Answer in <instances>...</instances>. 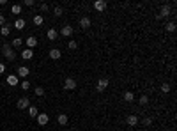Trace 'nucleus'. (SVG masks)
Segmentation results:
<instances>
[{
    "instance_id": "obj_1",
    "label": "nucleus",
    "mask_w": 177,
    "mask_h": 131,
    "mask_svg": "<svg viewBox=\"0 0 177 131\" xmlns=\"http://www.w3.org/2000/svg\"><path fill=\"white\" fill-rule=\"evenodd\" d=\"M2 53H4V57H5L7 62H13V60L16 58V52L11 48V44H9V43H4V44H2Z\"/></svg>"
},
{
    "instance_id": "obj_2",
    "label": "nucleus",
    "mask_w": 177,
    "mask_h": 131,
    "mask_svg": "<svg viewBox=\"0 0 177 131\" xmlns=\"http://www.w3.org/2000/svg\"><path fill=\"white\" fill-rule=\"evenodd\" d=\"M110 85V80L108 78H99L96 82V90L98 92H103V90H106V87Z\"/></svg>"
},
{
    "instance_id": "obj_3",
    "label": "nucleus",
    "mask_w": 177,
    "mask_h": 131,
    "mask_svg": "<svg viewBox=\"0 0 177 131\" xmlns=\"http://www.w3.org/2000/svg\"><path fill=\"white\" fill-rule=\"evenodd\" d=\"M23 43L27 44V48H28V50H32V48H36V46L39 44V41H37V37H36V36H28V37H27V41H23Z\"/></svg>"
},
{
    "instance_id": "obj_4",
    "label": "nucleus",
    "mask_w": 177,
    "mask_h": 131,
    "mask_svg": "<svg viewBox=\"0 0 177 131\" xmlns=\"http://www.w3.org/2000/svg\"><path fill=\"white\" fill-rule=\"evenodd\" d=\"M28 73H30V69L27 67V66H20L18 67V78H23V80H27V76H28Z\"/></svg>"
},
{
    "instance_id": "obj_5",
    "label": "nucleus",
    "mask_w": 177,
    "mask_h": 131,
    "mask_svg": "<svg viewBox=\"0 0 177 131\" xmlns=\"http://www.w3.org/2000/svg\"><path fill=\"white\" fill-rule=\"evenodd\" d=\"M16 106H18L20 110L28 108V106H30V99H28V97H20V99H18V103H16Z\"/></svg>"
},
{
    "instance_id": "obj_6",
    "label": "nucleus",
    "mask_w": 177,
    "mask_h": 131,
    "mask_svg": "<svg viewBox=\"0 0 177 131\" xmlns=\"http://www.w3.org/2000/svg\"><path fill=\"white\" fill-rule=\"evenodd\" d=\"M36 120H37L39 126H46V124L50 122V117H48V114H39V115L36 117Z\"/></svg>"
},
{
    "instance_id": "obj_7",
    "label": "nucleus",
    "mask_w": 177,
    "mask_h": 131,
    "mask_svg": "<svg viewBox=\"0 0 177 131\" xmlns=\"http://www.w3.org/2000/svg\"><path fill=\"white\" fill-rule=\"evenodd\" d=\"M168 16H172V7L170 5H163L160 14H158V18H168Z\"/></svg>"
},
{
    "instance_id": "obj_8",
    "label": "nucleus",
    "mask_w": 177,
    "mask_h": 131,
    "mask_svg": "<svg viewBox=\"0 0 177 131\" xmlns=\"http://www.w3.org/2000/svg\"><path fill=\"white\" fill-rule=\"evenodd\" d=\"M64 89L66 90H75L76 89V82L73 78H66V82H64Z\"/></svg>"
},
{
    "instance_id": "obj_9",
    "label": "nucleus",
    "mask_w": 177,
    "mask_h": 131,
    "mask_svg": "<svg viewBox=\"0 0 177 131\" xmlns=\"http://www.w3.org/2000/svg\"><path fill=\"white\" fill-rule=\"evenodd\" d=\"M22 58H23V60H32V58H34V52H32V50H28V48H23Z\"/></svg>"
},
{
    "instance_id": "obj_10",
    "label": "nucleus",
    "mask_w": 177,
    "mask_h": 131,
    "mask_svg": "<svg viewBox=\"0 0 177 131\" xmlns=\"http://www.w3.org/2000/svg\"><path fill=\"white\" fill-rule=\"evenodd\" d=\"M60 57H62V53H60L59 48H51V50H50V58H51V60H59Z\"/></svg>"
},
{
    "instance_id": "obj_11",
    "label": "nucleus",
    "mask_w": 177,
    "mask_h": 131,
    "mask_svg": "<svg viewBox=\"0 0 177 131\" xmlns=\"http://www.w3.org/2000/svg\"><path fill=\"white\" fill-rule=\"evenodd\" d=\"M126 124L129 126V128H135L138 124V117L137 115H128V119H126Z\"/></svg>"
},
{
    "instance_id": "obj_12",
    "label": "nucleus",
    "mask_w": 177,
    "mask_h": 131,
    "mask_svg": "<svg viewBox=\"0 0 177 131\" xmlns=\"http://www.w3.org/2000/svg\"><path fill=\"white\" fill-rule=\"evenodd\" d=\"M71 34H73V27H71V25H64V27L60 28V36H64V37H69Z\"/></svg>"
},
{
    "instance_id": "obj_13",
    "label": "nucleus",
    "mask_w": 177,
    "mask_h": 131,
    "mask_svg": "<svg viewBox=\"0 0 177 131\" xmlns=\"http://www.w3.org/2000/svg\"><path fill=\"white\" fill-rule=\"evenodd\" d=\"M5 82H7V85H11V87H14V85H18V83H20L16 75H9V76L5 78Z\"/></svg>"
},
{
    "instance_id": "obj_14",
    "label": "nucleus",
    "mask_w": 177,
    "mask_h": 131,
    "mask_svg": "<svg viewBox=\"0 0 177 131\" xmlns=\"http://www.w3.org/2000/svg\"><path fill=\"white\" fill-rule=\"evenodd\" d=\"M94 9H96V11H105V9H106V2H105V0H96V2H94Z\"/></svg>"
},
{
    "instance_id": "obj_15",
    "label": "nucleus",
    "mask_w": 177,
    "mask_h": 131,
    "mask_svg": "<svg viewBox=\"0 0 177 131\" xmlns=\"http://www.w3.org/2000/svg\"><path fill=\"white\" fill-rule=\"evenodd\" d=\"M80 27L81 28H89L90 27V18L89 16H81L80 18Z\"/></svg>"
},
{
    "instance_id": "obj_16",
    "label": "nucleus",
    "mask_w": 177,
    "mask_h": 131,
    "mask_svg": "<svg viewBox=\"0 0 177 131\" xmlns=\"http://www.w3.org/2000/svg\"><path fill=\"white\" fill-rule=\"evenodd\" d=\"M11 28H13V27H11V23H5L2 28H0V36H4V37H5V36H9V34H11Z\"/></svg>"
},
{
    "instance_id": "obj_17",
    "label": "nucleus",
    "mask_w": 177,
    "mask_h": 131,
    "mask_svg": "<svg viewBox=\"0 0 177 131\" xmlns=\"http://www.w3.org/2000/svg\"><path fill=\"white\" fill-rule=\"evenodd\" d=\"M46 37L50 39V41H55V39L59 37V32H57V30H55V28H50V30H48V32H46Z\"/></svg>"
},
{
    "instance_id": "obj_18",
    "label": "nucleus",
    "mask_w": 177,
    "mask_h": 131,
    "mask_svg": "<svg viewBox=\"0 0 177 131\" xmlns=\"http://www.w3.org/2000/svg\"><path fill=\"white\" fill-rule=\"evenodd\" d=\"M32 21H34L36 27H41V25L44 23V18H43V14H36V16L32 18Z\"/></svg>"
},
{
    "instance_id": "obj_19",
    "label": "nucleus",
    "mask_w": 177,
    "mask_h": 131,
    "mask_svg": "<svg viewBox=\"0 0 177 131\" xmlns=\"http://www.w3.org/2000/svg\"><path fill=\"white\" fill-rule=\"evenodd\" d=\"M14 28L16 30H25V19L23 18H18L14 21Z\"/></svg>"
},
{
    "instance_id": "obj_20",
    "label": "nucleus",
    "mask_w": 177,
    "mask_h": 131,
    "mask_svg": "<svg viewBox=\"0 0 177 131\" xmlns=\"http://www.w3.org/2000/svg\"><path fill=\"white\" fill-rule=\"evenodd\" d=\"M124 101L126 103H133L135 101V94L131 92V90H126V92H124Z\"/></svg>"
},
{
    "instance_id": "obj_21",
    "label": "nucleus",
    "mask_w": 177,
    "mask_h": 131,
    "mask_svg": "<svg viewBox=\"0 0 177 131\" xmlns=\"http://www.w3.org/2000/svg\"><path fill=\"white\" fill-rule=\"evenodd\" d=\"M27 110H28V115H30V117H34V119L39 115V110H37V106H32V105H30Z\"/></svg>"
},
{
    "instance_id": "obj_22",
    "label": "nucleus",
    "mask_w": 177,
    "mask_h": 131,
    "mask_svg": "<svg viewBox=\"0 0 177 131\" xmlns=\"http://www.w3.org/2000/svg\"><path fill=\"white\" fill-rule=\"evenodd\" d=\"M57 122H59L60 126H66V124H67V114H60V115L57 117Z\"/></svg>"
},
{
    "instance_id": "obj_23",
    "label": "nucleus",
    "mask_w": 177,
    "mask_h": 131,
    "mask_svg": "<svg viewBox=\"0 0 177 131\" xmlns=\"http://www.w3.org/2000/svg\"><path fill=\"white\" fill-rule=\"evenodd\" d=\"M165 30H166V32H170V34H174V32H175V23H174V21H168V23L165 25Z\"/></svg>"
},
{
    "instance_id": "obj_24",
    "label": "nucleus",
    "mask_w": 177,
    "mask_h": 131,
    "mask_svg": "<svg viewBox=\"0 0 177 131\" xmlns=\"http://www.w3.org/2000/svg\"><path fill=\"white\" fill-rule=\"evenodd\" d=\"M34 94H36L37 97H43V96H44V89L41 87V85H37V87L34 89Z\"/></svg>"
},
{
    "instance_id": "obj_25",
    "label": "nucleus",
    "mask_w": 177,
    "mask_h": 131,
    "mask_svg": "<svg viewBox=\"0 0 177 131\" xmlns=\"http://www.w3.org/2000/svg\"><path fill=\"white\" fill-rule=\"evenodd\" d=\"M160 89H161V92H163V94H168V92H170V89H172V85L165 82V83H161V87H160Z\"/></svg>"
},
{
    "instance_id": "obj_26",
    "label": "nucleus",
    "mask_w": 177,
    "mask_h": 131,
    "mask_svg": "<svg viewBox=\"0 0 177 131\" xmlns=\"http://www.w3.org/2000/svg\"><path fill=\"white\" fill-rule=\"evenodd\" d=\"M64 14V9H62L60 5H55L53 7V16H62Z\"/></svg>"
},
{
    "instance_id": "obj_27",
    "label": "nucleus",
    "mask_w": 177,
    "mask_h": 131,
    "mask_svg": "<svg viewBox=\"0 0 177 131\" xmlns=\"http://www.w3.org/2000/svg\"><path fill=\"white\" fill-rule=\"evenodd\" d=\"M138 103H140L142 106H147V105H149V97H147V96H140V97H138Z\"/></svg>"
},
{
    "instance_id": "obj_28",
    "label": "nucleus",
    "mask_w": 177,
    "mask_h": 131,
    "mask_svg": "<svg viewBox=\"0 0 177 131\" xmlns=\"http://www.w3.org/2000/svg\"><path fill=\"white\" fill-rule=\"evenodd\" d=\"M11 13H13V14H20V13H22V5H20V4H14V5L11 7Z\"/></svg>"
},
{
    "instance_id": "obj_29",
    "label": "nucleus",
    "mask_w": 177,
    "mask_h": 131,
    "mask_svg": "<svg viewBox=\"0 0 177 131\" xmlns=\"http://www.w3.org/2000/svg\"><path fill=\"white\" fill-rule=\"evenodd\" d=\"M22 44H23V39L22 37H16L14 41H13V48H20Z\"/></svg>"
},
{
    "instance_id": "obj_30",
    "label": "nucleus",
    "mask_w": 177,
    "mask_h": 131,
    "mask_svg": "<svg viewBox=\"0 0 177 131\" xmlns=\"http://www.w3.org/2000/svg\"><path fill=\"white\" fill-rule=\"evenodd\" d=\"M67 48H69V50H76V48H78V43L75 41V39H71V41H67Z\"/></svg>"
},
{
    "instance_id": "obj_31",
    "label": "nucleus",
    "mask_w": 177,
    "mask_h": 131,
    "mask_svg": "<svg viewBox=\"0 0 177 131\" xmlns=\"http://www.w3.org/2000/svg\"><path fill=\"white\" fill-rule=\"evenodd\" d=\"M20 87H22L23 90H28V89H30V82H28V80H23V82L20 83Z\"/></svg>"
},
{
    "instance_id": "obj_32",
    "label": "nucleus",
    "mask_w": 177,
    "mask_h": 131,
    "mask_svg": "<svg viewBox=\"0 0 177 131\" xmlns=\"http://www.w3.org/2000/svg\"><path fill=\"white\" fill-rule=\"evenodd\" d=\"M142 124H143V126H151V124H152V119H151V117L142 119Z\"/></svg>"
},
{
    "instance_id": "obj_33",
    "label": "nucleus",
    "mask_w": 177,
    "mask_h": 131,
    "mask_svg": "<svg viewBox=\"0 0 177 131\" xmlns=\"http://www.w3.org/2000/svg\"><path fill=\"white\" fill-rule=\"evenodd\" d=\"M27 7H32V5H36V2H34V0H25V2H23Z\"/></svg>"
},
{
    "instance_id": "obj_34",
    "label": "nucleus",
    "mask_w": 177,
    "mask_h": 131,
    "mask_svg": "<svg viewBox=\"0 0 177 131\" xmlns=\"http://www.w3.org/2000/svg\"><path fill=\"white\" fill-rule=\"evenodd\" d=\"M5 23H7V21H5V16H4V14H0V27H4Z\"/></svg>"
},
{
    "instance_id": "obj_35",
    "label": "nucleus",
    "mask_w": 177,
    "mask_h": 131,
    "mask_svg": "<svg viewBox=\"0 0 177 131\" xmlns=\"http://www.w3.org/2000/svg\"><path fill=\"white\" fill-rule=\"evenodd\" d=\"M48 9H50V5H48V4H41V11H43V13H46Z\"/></svg>"
},
{
    "instance_id": "obj_36",
    "label": "nucleus",
    "mask_w": 177,
    "mask_h": 131,
    "mask_svg": "<svg viewBox=\"0 0 177 131\" xmlns=\"http://www.w3.org/2000/svg\"><path fill=\"white\" fill-rule=\"evenodd\" d=\"M4 73H5V64L0 62V75H4Z\"/></svg>"
},
{
    "instance_id": "obj_37",
    "label": "nucleus",
    "mask_w": 177,
    "mask_h": 131,
    "mask_svg": "<svg viewBox=\"0 0 177 131\" xmlns=\"http://www.w3.org/2000/svg\"><path fill=\"white\" fill-rule=\"evenodd\" d=\"M66 131H73V129H66Z\"/></svg>"
}]
</instances>
